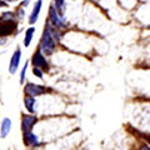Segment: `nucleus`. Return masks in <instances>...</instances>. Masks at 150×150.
Masks as SVG:
<instances>
[{
  "label": "nucleus",
  "instance_id": "f257e3e1",
  "mask_svg": "<svg viewBox=\"0 0 150 150\" xmlns=\"http://www.w3.org/2000/svg\"><path fill=\"white\" fill-rule=\"evenodd\" d=\"M54 48H55V41H54L53 35H51L50 26H48V28H46V30L44 31V34H43V40H41V50H43L45 54L50 55L51 53H53Z\"/></svg>",
  "mask_w": 150,
  "mask_h": 150
},
{
  "label": "nucleus",
  "instance_id": "f03ea898",
  "mask_svg": "<svg viewBox=\"0 0 150 150\" xmlns=\"http://www.w3.org/2000/svg\"><path fill=\"white\" fill-rule=\"evenodd\" d=\"M15 26L16 24L14 21V19H1V21H0V36L11 34L15 29Z\"/></svg>",
  "mask_w": 150,
  "mask_h": 150
},
{
  "label": "nucleus",
  "instance_id": "7ed1b4c3",
  "mask_svg": "<svg viewBox=\"0 0 150 150\" xmlns=\"http://www.w3.org/2000/svg\"><path fill=\"white\" fill-rule=\"evenodd\" d=\"M33 65L34 68H41V69H48V63H46L45 58L40 51H36L33 56Z\"/></svg>",
  "mask_w": 150,
  "mask_h": 150
},
{
  "label": "nucleus",
  "instance_id": "20e7f679",
  "mask_svg": "<svg viewBox=\"0 0 150 150\" xmlns=\"http://www.w3.org/2000/svg\"><path fill=\"white\" fill-rule=\"evenodd\" d=\"M45 91V89L40 85H34V84H28L25 88V93L30 96H36V95H41Z\"/></svg>",
  "mask_w": 150,
  "mask_h": 150
},
{
  "label": "nucleus",
  "instance_id": "39448f33",
  "mask_svg": "<svg viewBox=\"0 0 150 150\" xmlns=\"http://www.w3.org/2000/svg\"><path fill=\"white\" fill-rule=\"evenodd\" d=\"M35 123H36V118L34 115H25L23 118V130H24V133L25 131H30Z\"/></svg>",
  "mask_w": 150,
  "mask_h": 150
},
{
  "label": "nucleus",
  "instance_id": "423d86ee",
  "mask_svg": "<svg viewBox=\"0 0 150 150\" xmlns=\"http://www.w3.org/2000/svg\"><path fill=\"white\" fill-rule=\"evenodd\" d=\"M20 55H21V53H20V50L18 49L15 53H14L13 58H11V60H10V67H9V71H10L11 74L15 73L16 69H18V67H19V63H20Z\"/></svg>",
  "mask_w": 150,
  "mask_h": 150
},
{
  "label": "nucleus",
  "instance_id": "0eeeda50",
  "mask_svg": "<svg viewBox=\"0 0 150 150\" xmlns=\"http://www.w3.org/2000/svg\"><path fill=\"white\" fill-rule=\"evenodd\" d=\"M50 20L54 24V26H58V28L64 26V23L60 20V18L58 16V13H56V9L54 6H50Z\"/></svg>",
  "mask_w": 150,
  "mask_h": 150
},
{
  "label": "nucleus",
  "instance_id": "6e6552de",
  "mask_svg": "<svg viewBox=\"0 0 150 150\" xmlns=\"http://www.w3.org/2000/svg\"><path fill=\"white\" fill-rule=\"evenodd\" d=\"M24 142H25L26 145H29V146H34V145L39 144V140H38V138L35 137L34 134H31L30 131H25V134H24Z\"/></svg>",
  "mask_w": 150,
  "mask_h": 150
},
{
  "label": "nucleus",
  "instance_id": "1a4fd4ad",
  "mask_svg": "<svg viewBox=\"0 0 150 150\" xmlns=\"http://www.w3.org/2000/svg\"><path fill=\"white\" fill-rule=\"evenodd\" d=\"M40 9H41V0H38V3L35 4V8L33 9V13H31L30 19H29L30 24H34V23L38 20V18H39V13H40Z\"/></svg>",
  "mask_w": 150,
  "mask_h": 150
},
{
  "label": "nucleus",
  "instance_id": "9d476101",
  "mask_svg": "<svg viewBox=\"0 0 150 150\" xmlns=\"http://www.w3.org/2000/svg\"><path fill=\"white\" fill-rule=\"evenodd\" d=\"M10 129H11V120L9 118H5L3 120V124H1V137L5 138L9 134Z\"/></svg>",
  "mask_w": 150,
  "mask_h": 150
},
{
  "label": "nucleus",
  "instance_id": "9b49d317",
  "mask_svg": "<svg viewBox=\"0 0 150 150\" xmlns=\"http://www.w3.org/2000/svg\"><path fill=\"white\" fill-rule=\"evenodd\" d=\"M35 33V29L34 28H29V29L26 30V34H25V39H24V45L25 46H29L30 41L33 39V34Z\"/></svg>",
  "mask_w": 150,
  "mask_h": 150
},
{
  "label": "nucleus",
  "instance_id": "f8f14e48",
  "mask_svg": "<svg viewBox=\"0 0 150 150\" xmlns=\"http://www.w3.org/2000/svg\"><path fill=\"white\" fill-rule=\"evenodd\" d=\"M35 104V100H34V98L33 96H28V98H25V108L28 110H29L30 112H33L34 111V105Z\"/></svg>",
  "mask_w": 150,
  "mask_h": 150
},
{
  "label": "nucleus",
  "instance_id": "ddd939ff",
  "mask_svg": "<svg viewBox=\"0 0 150 150\" xmlns=\"http://www.w3.org/2000/svg\"><path fill=\"white\" fill-rule=\"evenodd\" d=\"M55 5L58 8V10L62 13L63 11V5H64V0H55Z\"/></svg>",
  "mask_w": 150,
  "mask_h": 150
},
{
  "label": "nucleus",
  "instance_id": "4468645a",
  "mask_svg": "<svg viewBox=\"0 0 150 150\" xmlns=\"http://www.w3.org/2000/svg\"><path fill=\"white\" fill-rule=\"evenodd\" d=\"M26 69H28V63H25V67L23 68V71H21V75H20V83H24L25 74H26Z\"/></svg>",
  "mask_w": 150,
  "mask_h": 150
},
{
  "label": "nucleus",
  "instance_id": "2eb2a0df",
  "mask_svg": "<svg viewBox=\"0 0 150 150\" xmlns=\"http://www.w3.org/2000/svg\"><path fill=\"white\" fill-rule=\"evenodd\" d=\"M34 74L36 75L38 78H40V79L43 78V73H41L40 70H39V68H34Z\"/></svg>",
  "mask_w": 150,
  "mask_h": 150
},
{
  "label": "nucleus",
  "instance_id": "dca6fc26",
  "mask_svg": "<svg viewBox=\"0 0 150 150\" xmlns=\"http://www.w3.org/2000/svg\"><path fill=\"white\" fill-rule=\"evenodd\" d=\"M0 6H8L6 5V1H3V0H0Z\"/></svg>",
  "mask_w": 150,
  "mask_h": 150
},
{
  "label": "nucleus",
  "instance_id": "f3484780",
  "mask_svg": "<svg viewBox=\"0 0 150 150\" xmlns=\"http://www.w3.org/2000/svg\"><path fill=\"white\" fill-rule=\"evenodd\" d=\"M29 1H30V0H25V1H24V3H23V6H26V5H28V4H29Z\"/></svg>",
  "mask_w": 150,
  "mask_h": 150
},
{
  "label": "nucleus",
  "instance_id": "a211bd4d",
  "mask_svg": "<svg viewBox=\"0 0 150 150\" xmlns=\"http://www.w3.org/2000/svg\"><path fill=\"white\" fill-rule=\"evenodd\" d=\"M4 1H15V0H4Z\"/></svg>",
  "mask_w": 150,
  "mask_h": 150
}]
</instances>
